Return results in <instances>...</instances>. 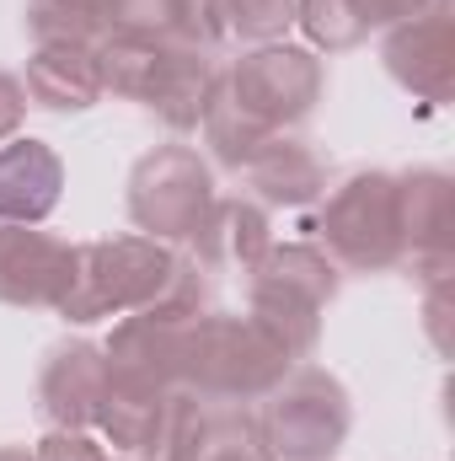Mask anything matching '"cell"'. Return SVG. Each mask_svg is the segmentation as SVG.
<instances>
[{"label":"cell","instance_id":"603a6c76","mask_svg":"<svg viewBox=\"0 0 455 461\" xmlns=\"http://www.w3.org/2000/svg\"><path fill=\"white\" fill-rule=\"evenodd\" d=\"M290 32H295V0H226V38H241L246 49L284 43Z\"/></svg>","mask_w":455,"mask_h":461},{"label":"cell","instance_id":"7a4b0ae2","mask_svg":"<svg viewBox=\"0 0 455 461\" xmlns=\"http://www.w3.org/2000/svg\"><path fill=\"white\" fill-rule=\"evenodd\" d=\"M343 268L317 241H273L246 274V317L263 322L290 359H311L322 344V317L338 301Z\"/></svg>","mask_w":455,"mask_h":461},{"label":"cell","instance_id":"83f0119b","mask_svg":"<svg viewBox=\"0 0 455 461\" xmlns=\"http://www.w3.org/2000/svg\"><path fill=\"white\" fill-rule=\"evenodd\" d=\"M27 108H32V103H27V86H22V76L0 70V145L22 134V123H27Z\"/></svg>","mask_w":455,"mask_h":461},{"label":"cell","instance_id":"44dd1931","mask_svg":"<svg viewBox=\"0 0 455 461\" xmlns=\"http://www.w3.org/2000/svg\"><path fill=\"white\" fill-rule=\"evenodd\" d=\"M32 43H97L108 32V0H27Z\"/></svg>","mask_w":455,"mask_h":461},{"label":"cell","instance_id":"d4e9b609","mask_svg":"<svg viewBox=\"0 0 455 461\" xmlns=\"http://www.w3.org/2000/svg\"><path fill=\"white\" fill-rule=\"evenodd\" d=\"M108 32L172 38V0H108Z\"/></svg>","mask_w":455,"mask_h":461},{"label":"cell","instance_id":"4fadbf2b","mask_svg":"<svg viewBox=\"0 0 455 461\" xmlns=\"http://www.w3.org/2000/svg\"><path fill=\"white\" fill-rule=\"evenodd\" d=\"M236 177L246 183V199H257L263 210H311L333 188V172H327L322 150L311 140H300L295 129L290 134H268V145Z\"/></svg>","mask_w":455,"mask_h":461},{"label":"cell","instance_id":"6da1fadb","mask_svg":"<svg viewBox=\"0 0 455 461\" xmlns=\"http://www.w3.org/2000/svg\"><path fill=\"white\" fill-rule=\"evenodd\" d=\"M284 344L252 322L246 312H204L188 328V348H183V392L204 397V402H226V408H257L284 375H290Z\"/></svg>","mask_w":455,"mask_h":461},{"label":"cell","instance_id":"4316f807","mask_svg":"<svg viewBox=\"0 0 455 461\" xmlns=\"http://www.w3.org/2000/svg\"><path fill=\"white\" fill-rule=\"evenodd\" d=\"M429 5H440V0H353V11H359V22L370 32H386V27H397V22H407V16H418Z\"/></svg>","mask_w":455,"mask_h":461},{"label":"cell","instance_id":"52a82bcc","mask_svg":"<svg viewBox=\"0 0 455 461\" xmlns=\"http://www.w3.org/2000/svg\"><path fill=\"white\" fill-rule=\"evenodd\" d=\"M226 92L263 129L290 134L322 108L327 97V59L306 43H257L226 65Z\"/></svg>","mask_w":455,"mask_h":461},{"label":"cell","instance_id":"4dcf8cb0","mask_svg":"<svg viewBox=\"0 0 455 461\" xmlns=\"http://www.w3.org/2000/svg\"><path fill=\"white\" fill-rule=\"evenodd\" d=\"M108 461H129V456H108Z\"/></svg>","mask_w":455,"mask_h":461},{"label":"cell","instance_id":"f1b7e54d","mask_svg":"<svg viewBox=\"0 0 455 461\" xmlns=\"http://www.w3.org/2000/svg\"><path fill=\"white\" fill-rule=\"evenodd\" d=\"M445 301H451V285H429V290H424V317H429L434 348H445Z\"/></svg>","mask_w":455,"mask_h":461},{"label":"cell","instance_id":"9c48e42d","mask_svg":"<svg viewBox=\"0 0 455 461\" xmlns=\"http://www.w3.org/2000/svg\"><path fill=\"white\" fill-rule=\"evenodd\" d=\"M193 317H204V312H188V306H172V301H156V306H145V312L118 317L113 333H108V344H103L108 375L177 392V386H183V348H188Z\"/></svg>","mask_w":455,"mask_h":461},{"label":"cell","instance_id":"d6986e66","mask_svg":"<svg viewBox=\"0 0 455 461\" xmlns=\"http://www.w3.org/2000/svg\"><path fill=\"white\" fill-rule=\"evenodd\" d=\"M172 54V38H145V32H103L97 38V65H103V92L123 103H145L161 65Z\"/></svg>","mask_w":455,"mask_h":461},{"label":"cell","instance_id":"ba28073f","mask_svg":"<svg viewBox=\"0 0 455 461\" xmlns=\"http://www.w3.org/2000/svg\"><path fill=\"white\" fill-rule=\"evenodd\" d=\"M397 177V230H402V268L429 290L451 285L455 274V183L440 167H407Z\"/></svg>","mask_w":455,"mask_h":461},{"label":"cell","instance_id":"277c9868","mask_svg":"<svg viewBox=\"0 0 455 461\" xmlns=\"http://www.w3.org/2000/svg\"><path fill=\"white\" fill-rule=\"evenodd\" d=\"M273 461H333L353 435V397L327 365H290V375L252 408Z\"/></svg>","mask_w":455,"mask_h":461},{"label":"cell","instance_id":"7402d4cb","mask_svg":"<svg viewBox=\"0 0 455 461\" xmlns=\"http://www.w3.org/2000/svg\"><path fill=\"white\" fill-rule=\"evenodd\" d=\"M295 27H300L306 49H317V54H348L370 38L353 0H295Z\"/></svg>","mask_w":455,"mask_h":461},{"label":"cell","instance_id":"2e32d148","mask_svg":"<svg viewBox=\"0 0 455 461\" xmlns=\"http://www.w3.org/2000/svg\"><path fill=\"white\" fill-rule=\"evenodd\" d=\"M27 103L43 113H92L108 92H103V65H97V43H32L27 70H22Z\"/></svg>","mask_w":455,"mask_h":461},{"label":"cell","instance_id":"8fae6325","mask_svg":"<svg viewBox=\"0 0 455 461\" xmlns=\"http://www.w3.org/2000/svg\"><path fill=\"white\" fill-rule=\"evenodd\" d=\"M76 247L43 226H0V306L59 312L76 285Z\"/></svg>","mask_w":455,"mask_h":461},{"label":"cell","instance_id":"9a60e30c","mask_svg":"<svg viewBox=\"0 0 455 461\" xmlns=\"http://www.w3.org/2000/svg\"><path fill=\"white\" fill-rule=\"evenodd\" d=\"M65 199V161L49 140L16 134L0 145V226H43Z\"/></svg>","mask_w":455,"mask_h":461},{"label":"cell","instance_id":"cb8c5ba5","mask_svg":"<svg viewBox=\"0 0 455 461\" xmlns=\"http://www.w3.org/2000/svg\"><path fill=\"white\" fill-rule=\"evenodd\" d=\"M172 38L193 49L226 43V0H172Z\"/></svg>","mask_w":455,"mask_h":461},{"label":"cell","instance_id":"30bf717a","mask_svg":"<svg viewBox=\"0 0 455 461\" xmlns=\"http://www.w3.org/2000/svg\"><path fill=\"white\" fill-rule=\"evenodd\" d=\"M380 65H386V76H391L407 97L445 108L455 97V16H451V0H440V5H429V11H418V16H407V22H397V27H386V38H380Z\"/></svg>","mask_w":455,"mask_h":461},{"label":"cell","instance_id":"ac0fdd59","mask_svg":"<svg viewBox=\"0 0 455 461\" xmlns=\"http://www.w3.org/2000/svg\"><path fill=\"white\" fill-rule=\"evenodd\" d=\"M220 76H226V65L215 59V49H193V43H177V38H172V54H166V65H161V76H156L145 108L161 118L172 134H199L204 108H210Z\"/></svg>","mask_w":455,"mask_h":461},{"label":"cell","instance_id":"e0dca14e","mask_svg":"<svg viewBox=\"0 0 455 461\" xmlns=\"http://www.w3.org/2000/svg\"><path fill=\"white\" fill-rule=\"evenodd\" d=\"M166 413H172L166 386L108 375V397H103V413H97V440L113 446V456L156 461L161 456V435H166Z\"/></svg>","mask_w":455,"mask_h":461},{"label":"cell","instance_id":"5bb4252c","mask_svg":"<svg viewBox=\"0 0 455 461\" xmlns=\"http://www.w3.org/2000/svg\"><path fill=\"white\" fill-rule=\"evenodd\" d=\"M273 210H263L246 194H220L215 210L204 215V226L193 230V241L183 247L204 274H252L257 258L273 247Z\"/></svg>","mask_w":455,"mask_h":461},{"label":"cell","instance_id":"f546056e","mask_svg":"<svg viewBox=\"0 0 455 461\" xmlns=\"http://www.w3.org/2000/svg\"><path fill=\"white\" fill-rule=\"evenodd\" d=\"M0 461H38L32 446H0Z\"/></svg>","mask_w":455,"mask_h":461},{"label":"cell","instance_id":"484cf974","mask_svg":"<svg viewBox=\"0 0 455 461\" xmlns=\"http://www.w3.org/2000/svg\"><path fill=\"white\" fill-rule=\"evenodd\" d=\"M38 461H108V446L97 440V429H49L38 446Z\"/></svg>","mask_w":455,"mask_h":461},{"label":"cell","instance_id":"8992f818","mask_svg":"<svg viewBox=\"0 0 455 461\" xmlns=\"http://www.w3.org/2000/svg\"><path fill=\"white\" fill-rule=\"evenodd\" d=\"M317 247L348 274H391L402 268V230H397V177L380 167L348 172L338 188L322 194Z\"/></svg>","mask_w":455,"mask_h":461},{"label":"cell","instance_id":"5b68a950","mask_svg":"<svg viewBox=\"0 0 455 461\" xmlns=\"http://www.w3.org/2000/svg\"><path fill=\"white\" fill-rule=\"evenodd\" d=\"M215 199H220V188H215L210 156L183 140L145 150L129 167V188H123L134 230L150 241H166V247H188L193 230L204 226V215L215 210Z\"/></svg>","mask_w":455,"mask_h":461},{"label":"cell","instance_id":"7c38bea8","mask_svg":"<svg viewBox=\"0 0 455 461\" xmlns=\"http://www.w3.org/2000/svg\"><path fill=\"white\" fill-rule=\"evenodd\" d=\"M108 397V354L92 339H65L43 354L38 370V413L49 429H97Z\"/></svg>","mask_w":455,"mask_h":461},{"label":"cell","instance_id":"ffe728a7","mask_svg":"<svg viewBox=\"0 0 455 461\" xmlns=\"http://www.w3.org/2000/svg\"><path fill=\"white\" fill-rule=\"evenodd\" d=\"M199 134H204L210 167L220 161L226 172H241V167H246V161L268 145V134H273V129H263L252 113H241V103L226 92V76H220V86H215V97H210V108H204Z\"/></svg>","mask_w":455,"mask_h":461},{"label":"cell","instance_id":"3957f363","mask_svg":"<svg viewBox=\"0 0 455 461\" xmlns=\"http://www.w3.org/2000/svg\"><path fill=\"white\" fill-rule=\"evenodd\" d=\"M177 258H183V247L150 241L139 230L81 241L76 247V285L59 301V317L76 328H92V322H113V317L156 306L177 274Z\"/></svg>","mask_w":455,"mask_h":461}]
</instances>
